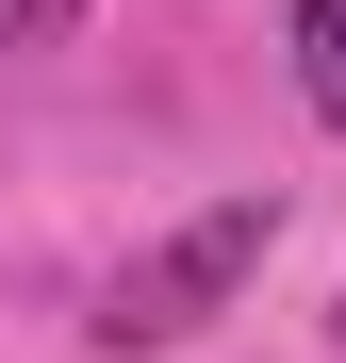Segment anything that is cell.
<instances>
[{
	"instance_id": "6da1fadb",
	"label": "cell",
	"mask_w": 346,
	"mask_h": 363,
	"mask_svg": "<svg viewBox=\"0 0 346 363\" xmlns=\"http://www.w3.org/2000/svg\"><path fill=\"white\" fill-rule=\"evenodd\" d=\"M264 248H280V199H214V215H182V231H165V248H132V264H115L83 330H99V347H198L231 297L264 281Z\"/></svg>"
},
{
	"instance_id": "3957f363",
	"label": "cell",
	"mask_w": 346,
	"mask_h": 363,
	"mask_svg": "<svg viewBox=\"0 0 346 363\" xmlns=\"http://www.w3.org/2000/svg\"><path fill=\"white\" fill-rule=\"evenodd\" d=\"M83 33V0H0V50H67Z\"/></svg>"
},
{
	"instance_id": "7a4b0ae2",
	"label": "cell",
	"mask_w": 346,
	"mask_h": 363,
	"mask_svg": "<svg viewBox=\"0 0 346 363\" xmlns=\"http://www.w3.org/2000/svg\"><path fill=\"white\" fill-rule=\"evenodd\" d=\"M280 50H297V99L346 133V0H297V33H280Z\"/></svg>"
},
{
	"instance_id": "277c9868",
	"label": "cell",
	"mask_w": 346,
	"mask_h": 363,
	"mask_svg": "<svg viewBox=\"0 0 346 363\" xmlns=\"http://www.w3.org/2000/svg\"><path fill=\"white\" fill-rule=\"evenodd\" d=\"M330 347H346V314H330Z\"/></svg>"
}]
</instances>
